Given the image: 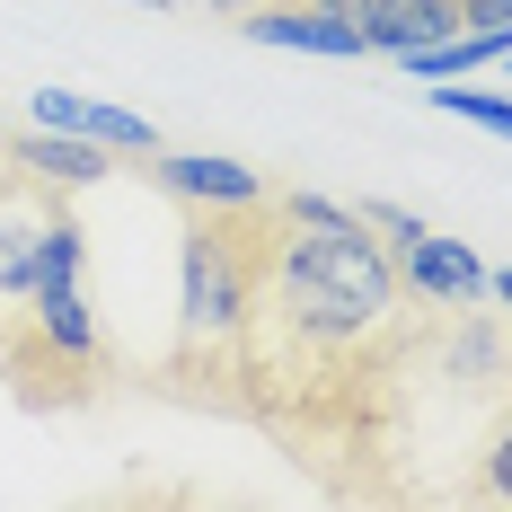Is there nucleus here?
I'll return each mask as SVG.
<instances>
[{
    "mask_svg": "<svg viewBox=\"0 0 512 512\" xmlns=\"http://www.w3.org/2000/svg\"><path fill=\"white\" fill-rule=\"evenodd\" d=\"M265 212L274 230H265V274L239 345V424L301 451L318 486L371 495L362 460L398 451L407 398L424 380L433 301L415 309L398 248L362 221V204Z\"/></svg>",
    "mask_w": 512,
    "mask_h": 512,
    "instance_id": "1",
    "label": "nucleus"
},
{
    "mask_svg": "<svg viewBox=\"0 0 512 512\" xmlns=\"http://www.w3.org/2000/svg\"><path fill=\"white\" fill-rule=\"evenodd\" d=\"M274 204V195H265ZM239 204H177V327H168V354H159V389L186 398V407L239 415V345H248V309H256V274H265V230L274 212Z\"/></svg>",
    "mask_w": 512,
    "mask_h": 512,
    "instance_id": "2",
    "label": "nucleus"
},
{
    "mask_svg": "<svg viewBox=\"0 0 512 512\" xmlns=\"http://www.w3.org/2000/svg\"><path fill=\"white\" fill-rule=\"evenodd\" d=\"M0 380L18 407H80L106 389V327L89 309V230L80 212L62 204L45 221V248H36V301L18 318L9 354H0Z\"/></svg>",
    "mask_w": 512,
    "mask_h": 512,
    "instance_id": "3",
    "label": "nucleus"
},
{
    "mask_svg": "<svg viewBox=\"0 0 512 512\" xmlns=\"http://www.w3.org/2000/svg\"><path fill=\"white\" fill-rule=\"evenodd\" d=\"M53 212H62V186L27 177L18 159H0V354H9L27 301H36V248H45Z\"/></svg>",
    "mask_w": 512,
    "mask_h": 512,
    "instance_id": "4",
    "label": "nucleus"
},
{
    "mask_svg": "<svg viewBox=\"0 0 512 512\" xmlns=\"http://www.w3.org/2000/svg\"><path fill=\"white\" fill-rule=\"evenodd\" d=\"M424 371L460 398H504L512 389V336L486 309H433V336H424Z\"/></svg>",
    "mask_w": 512,
    "mask_h": 512,
    "instance_id": "5",
    "label": "nucleus"
},
{
    "mask_svg": "<svg viewBox=\"0 0 512 512\" xmlns=\"http://www.w3.org/2000/svg\"><path fill=\"white\" fill-rule=\"evenodd\" d=\"M239 36L283 45V53H318V62H362V53H371L362 18L318 9V0H265V9H248V18H239Z\"/></svg>",
    "mask_w": 512,
    "mask_h": 512,
    "instance_id": "6",
    "label": "nucleus"
},
{
    "mask_svg": "<svg viewBox=\"0 0 512 512\" xmlns=\"http://www.w3.org/2000/svg\"><path fill=\"white\" fill-rule=\"evenodd\" d=\"M151 186L168 204H212V212H239V204H265L274 186L256 177L248 159H212V151H151Z\"/></svg>",
    "mask_w": 512,
    "mask_h": 512,
    "instance_id": "7",
    "label": "nucleus"
},
{
    "mask_svg": "<svg viewBox=\"0 0 512 512\" xmlns=\"http://www.w3.org/2000/svg\"><path fill=\"white\" fill-rule=\"evenodd\" d=\"M389 248H398V274H407L415 301H433V309L486 301V256H477V248L442 239V230H407V239H389Z\"/></svg>",
    "mask_w": 512,
    "mask_h": 512,
    "instance_id": "8",
    "label": "nucleus"
},
{
    "mask_svg": "<svg viewBox=\"0 0 512 512\" xmlns=\"http://www.w3.org/2000/svg\"><path fill=\"white\" fill-rule=\"evenodd\" d=\"M27 124H53V133L106 142L115 159H151V151H159V124H151V115L106 106V98H71V89H36V98H27Z\"/></svg>",
    "mask_w": 512,
    "mask_h": 512,
    "instance_id": "9",
    "label": "nucleus"
},
{
    "mask_svg": "<svg viewBox=\"0 0 512 512\" xmlns=\"http://www.w3.org/2000/svg\"><path fill=\"white\" fill-rule=\"evenodd\" d=\"M0 159H18L27 177H45V186H62V195H80V186H98V177H115V151L106 142H80V133H53V124H0Z\"/></svg>",
    "mask_w": 512,
    "mask_h": 512,
    "instance_id": "10",
    "label": "nucleus"
},
{
    "mask_svg": "<svg viewBox=\"0 0 512 512\" xmlns=\"http://www.w3.org/2000/svg\"><path fill=\"white\" fill-rule=\"evenodd\" d=\"M362 36H371V53H424L442 45V36H460V0H380L371 18H362Z\"/></svg>",
    "mask_w": 512,
    "mask_h": 512,
    "instance_id": "11",
    "label": "nucleus"
},
{
    "mask_svg": "<svg viewBox=\"0 0 512 512\" xmlns=\"http://www.w3.org/2000/svg\"><path fill=\"white\" fill-rule=\"evenodd\" d=\"M460 495L468 504H512V389L495 398V424H486V442H477V468H468Z\"/></svg>",
    "mask_w": 512,
    "mask_h": 512,
    "instance_id": "12",
    "label": "nucleus"
},
{
    "mask_svg": "<svg viewBox=\"0 0 512 512\" xmlns=\"http://www.w3.org/2000/svg\"><path fill=\"white\" fill-rule=\"evenodd\" d=\"M460 27H486V36H512V0H460Z\"/></svg>",
    "mask_w": 512,
    "mask_h": 512,
    "instance_id": "13",
    "label": "nucleus"
},
{
    "mask_svg": "<svg viewBox=\"0 0 512 512\" xmlns=\"http://www.w3.org/2000/svg\"><path fill=\"white\" fill-rule=\"evenodd\" d=\"M177 9H212V18H248V9H265V0H177Z\"/></svg>",
    "mask_w": 512,
    "mask_h": 512,
    "instance_id": "14",
    "label": "nucleus"
},
{
    "mask_svg": "<svg viewBox=\"0 0 512 512\" xmlns=\"http://www.w3.org/2000/svg\"><path fill=\"white\" fill-rule=\"evenodd\" d=\"M486 301H504V309H512V265H495V274H486Z\"/></svg>",
    "mask_w": 512,
    "mask_h": 512,
    "instance_id": "15",
    "label": "nucleus"
},
{
    "mask_svg": "<svg viewBox=\"0 0 512 512\" xmlns=\"http://www.w3.org/2000/svg\"><path fill=\"white\" fill-rule=\"evenodd\" d=\"M318 9H345V18H371L380 0H318Z\"/></svg>",
    "mask_w": 512,
    "mask_h": 512,
    "instance_id": "16",
    "label": "nucleus"
},
{
    "mask_svg": "<svg viewBox=\"0 0 512 512\" xmlns=\"http://www.w3.org/2000/svg\"><path fill=\"white\" fill-rule=\"evenodd\" d=\"M133 9H177V0H133Z\"/></svg>",
    "mask_w": 512,
    "mask_h": 512,
    "instance_id": "17",
    "label": "nucleus"
},
{
    "mask_svg": "<svg viewBox=\"0 0 512 512\" xmlns=\"http://www.w3.org/2000/svg\"><path fill=\"white\" fill-rule=\"evenodd\" d=\"M504 62H512V53H504Z\"/></svg>",
    "mask_w": 512,
    "mask_h": 512,
    "instance_id": "18",
    "label": "nucleus"
}]
</instances>
